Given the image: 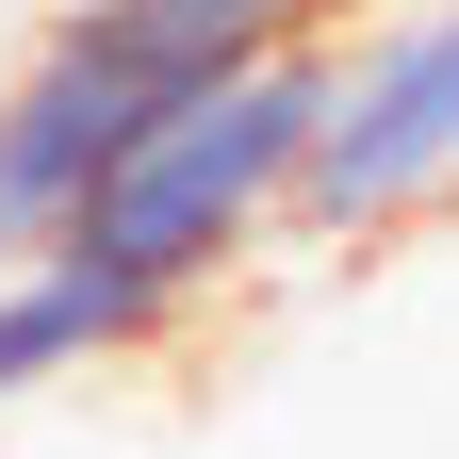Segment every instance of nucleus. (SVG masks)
<instances>
[{
	"instance_id": "f257e3e1",
	"label": "nucleus",
	"mask_w": 459,
	"mask_h": 459,
	"mask_svg": "<svg viewBox=\"0 0 459 459\" xmlns=\"http://www.w3.org/2000/svg\"><path fill=\"white\" fill-rule=\"evenodd\" d=\"M328 66H344V33H296V49H247V66L181 82L132 148L99 164V197L66 213V247H82L99 279H132V296L197 312L247 247H279V230H296V164H312Z\"/></svg>"
},
{
	"instance_id": "f03ea898",
	"label": "nucleus",
	"mask_w": 459,
	"mask_h": 459,
	"mask_svg": "<svg viewBox=\"0 0 459 459\" xmlns=\"http://www.w3.org/2000/svg\"><path fill=\"white\" fill-rule=\"evenodd\" d=\"M459 197V0H394L361 33L344 17V66L296 164V230L312 247H394Z\"/></svg>"
},
{
	"instance_id": "7ed1b4c3",
	"label": "nucleus",
	"mask_w": 459,
	"mask_h": 459,
	"mask_svg": "<svg viewBox=\"0 0 459 459\" xmlns=\"http://www.w3.org/2000/svg\"><path fill=\"white\" fill-rule=\"evenodd\" d=\"M181 99V82H148L132 49H99L49 17L17 49V82H0V263H33V247H66V213L99 197V164L148 132V115Z\"/></svg>"
},
{
	"instance_id": "20e7f679",
	"label": "nucleus",
	"mask_w": 459,
	"mask_h": 459,
	"mask_svg": "<svg viewBox=\"0 0 459 459\" xmlns=\"http://www.w3.org/2000/svg\"><path fill=\"white\" fill-rule=\"evenodd\" d=\"M164 328H181V312L132 296V279H99L82 247L0 263V411H33V394H66V377H99V361H148Z\"/></svg>"
}]
</instances>
